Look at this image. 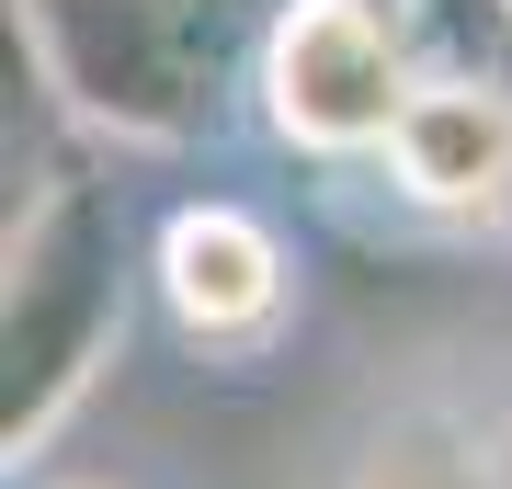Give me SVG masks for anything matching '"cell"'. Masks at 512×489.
I'll return each mask as SVG.
<instances>
[{
    "label": "cell",
    "instance_id": "obj_2",
    "mask_svg": "<svg viewBox=\"0 0 512 489\" xmlns=\"http://www.w3.org/2000/svg\"><path fill=\"white\" fill-rule=\"evenodd\" d=\"M126 342V205L92 171H46L0 239V455H46Z\"/></svg>",
    "mask_w": 512,
    "mask_h": 489
},
{
    "label": "cell",
    "instance_id": "obj_4",
    "mask_svg": "<svg viewBox=\"0 0 512 489\" xmlns=\"http://www.w3.org/2000/svg\"><path fill=\"white\" fill-rule=\"evenodd\" d=\"M148 296L171 308V330L205 353H262L296 308V251L274 239V217L228 194H194L171 205L160 239H148Z\"/></svg>",
    "mask_w": 512,
    "mask_h": 489
},
{
    "label": "cell",
    "instance_id": "obj_6",
    "mask_svg": "<svg viewBox=\"0 0 512 489\" xmlns=\"http://www.w3.org/2000/svg\"><path fill=\"white\" fill-rule=\"evenodd\" d=\"M330 489H512V478L467 421H387Z\"/></svg>",
    "mask_w": 512,
    "mask_h": 489
},
{
    "label": "cell",
    "instance_id": "obj_3",
    "mask_svg": "<svg viewBox=\"0 0 512 489\" xmlns=\"http://www.w3.org/2000/svg\"><path fill=\"white\" fill-rule=\"evenodd\" d=\"M421 80L433 57H421L410 0H274L251 103L296 160H387Z\"/></svg>",
    "mask_w": 512,
    "mask_h": 489
},
{
    "label": "cell",
    "instance_id": "obj_7",
    "mask_svg": "<svg viewBox=\"0 0 512 489\" xmlns=\"http://www.w3.org/2000/svg\"><path fill=\"white\" fill-rule=\"evenodd\" d=\"M490 12H501V23H512V0H490Z\"/></svg>",
    "mask_w": 512,
    "mask_h": 489
},
{
    "label": "cell",
    "instance_id": "obj_5",
    "mask_svg": "<svg viewBox=\"0 0 512 489\" xmlns=\"http://www.w3.org/2000/svg\"><path fill=\"white\" fill-rule=\"evenodd\" d=\"M387 182L421 217H467V228H501L512 217V80L501 69H433L410 91L399 137H387Z\"/></svg>",
    "mask_w": 512,
    "mask_h": 489
},
{
    "label": "cell",
    "instance_id": "obj_1",
    "mask_svg": "<svg viewBox=\"0 0 512 489\" xmlns=\"http://www.w3.org/2000/svg\"><path fill=\"white\" fill-rule=\"evenodd\" d=\"M274 0H12V57L114 148H205L262 80Z\"/></svg>",
    "mask_w": 512,
    "mask_h": 489
}]
</instances>
